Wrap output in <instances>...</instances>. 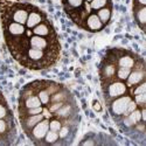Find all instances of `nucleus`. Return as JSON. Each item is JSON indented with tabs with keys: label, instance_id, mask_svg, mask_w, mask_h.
<instances>
[{
	"label": "nucleus",
	"instance_id": "nucleus-1",
	"mask_svg": "<svg viewBox=\"0 0 146 146\" xmlns=\"http://www.w3.org/2000/svg\"><path fill=\"white\" fill-rule=\"evenodd\" d=\"M58 56L60 53L35 49V48L29 47L25 56L19 62L29 69H44L53 66L58 60Z\"/></svg>",
	"mask_w": 146,
	"mask_h": 146
},
{
	"label": "nucleus",
	"instance_id": "nucleus-2",
	"mask_svg": "<svg viewBox=\"0 0 146 146\" xmlns=\"http://www.w3.org/2000/svg\"><path fill=\"white\" fill-rule=\"evenodd\" d=\"M34 6L29 4H13L7 0H0L3 23L14 21L21 25H26L29 12Z\"/></svg>",
	"mask_w": 146,
	"mask_h": 146
},
{
	"label": "nucleus",
	"instance_id": "nucleus-3",
	"mask_svg": "<svg viewBox=\"0 0 146 146\" xmlns=\"http://www.w3.org/2000/svg\"><path fill=\"white\" fill-rule=\"evenodd\" d=\"M33 35L32 31H26L23 35L19 36H5L6 44L9 52L17 61H20L29 48V38Z\"/></svg>",
	"mask_w": 146,
	"mask_h": 146
},
{
	"label": "nucleus",
	"instance_id": "nucleus-4",
	"mask_svg": "<svg viewBox=\"0 0 146 146\" xmlns=\"http://www.w3.org/2000/svg\"><path fill=\"white\" fill-rule=\"evenodd\" d=\"M102 87H103V92L105 96V101H108L109 103L112 100L117 98V97L125 95L129 89L126 83H124L123 81H119V80H113L106 84H102Z\"/></svg>",
	"mask_w": 146,
	"mask_h": 146
},
{
	"label": "nucleus",
	"instance_id": "nucleus-5",
	"mask_svg": "<svg viewBox=\"0 0 146 146\" xmlns=\"http://www.w3.org/2000/svg\"><path fill=\"white\" fill-rule=\"evenodd\" d=\"M132 101L131 96L129 95H123L120 97H117V98L112 100L110 102V111L113 116H123L126 108L129 105V103Z\"/></svg>",
	"mask_w": 146,
	"mask_h": 146
},
{
	"label": "nucleus",
	"instance_id": "nucleus-6",
	"mask_svg": "<svg viewBox=\"0 0 146 146\" xmlns=\"http://www.w3.org/2000/svg\"><path fill=\"white\" fill-rule=\"evenodd\" d=\"M49 130V119L43 118L41 121H39L27 135L35 141V143H40L41 140H43L46 133Z\"/></svg>",
	"mask_w": 146,
	"mask_h": 146
},
{
	"label": "nucleus",
	"instance_id": "nucleus-7",
	"mask_svg": "<svg viewBox=\"0 0 146 146\" xmlns=\"http://www.w3.org/2000/svg\"><path fill=\"white\" fill-rule=\"evenodd\" d=\"M116 70H117V64L110 60H106V62H103L101 70H100V76L102 84H106L116 80Z\"/></svg>",
	"mask_w": 146,
	"mask_h": 146
},
{
	"label": "nucleus",
	"instance_id": "nucleus-8",
	"mask_svg": "<svg viewBox=\"0 0 146 146\" xmlns=\"http://www.w3.org/2000/svg\"><path fill=\"white\" fill-rule=\"evenodd\" d=\"M133 68H135V70L131 69L130 75L126 78V86H127V88L135 87V86H137L138 83H140L141 81L145 80V68H144V62H143V61H140L139 64L136 63V66Z\"/></svg>",
	"mask_w": 146,
	"mask_h": 146
},
{
	"label": "nucleus",
	"instance_id": "nucleus-9",
	"mask_svg": "<svg viewBox=\"0 0 146 146\" xmlns=\"http://www.w3.org/2000/svg\"><path fill=\"white\" fill-rule=\"evenodd\" d=\"M46 19H47V17H46V14L43 13V12L34 6L32 8V11L29 12V14H28V18H27V21H26V27L28 29H33L35 26H38L39 23H41Z\"/></svg>",
	"mask_w": 146,
	"mask_h": 146
},
{
	"label": "nucleus",
	"instance_id": "nucleus-10",
	"mask_svg": "<svg viewBox=\"0 0 146 146\" xmlns=\"http://www.w3.org/2000/svg\"><path fill=\"white\" fill-rule=\"evenodd\" d=\"M82 28L87 29L89 32H98V31H102L104 28V25L100 20V18L97 17L96 13H89L83 22Z\"/></svg>",
	"mask_w": 146,
	"mask_h": 146
},
{
	"label": "nucleus",
	"instance_id": "nucleus-11",
	"mask_svg": "<svg viewBox=\"0 0 146 146\" xmlns=\"http://www.w3.org/2000/svg\"><path fill=\"white\" fill-rule=\"evenodd\" d=\"M3 27H4V35L5 36L23 35L27 31L25 25H21V23H18V22H14V21L3 23Z\"/></svg>",
	"mask_w": 146,
	"mask_h": 146
},
{
	"label": "nucleus",
	"instance_id": "nucleus-12",
	"mask_svg": "<svg viewBox=\"0 0 146 146\" xmlns=\"http://www.w3.org/2000/svg\"><path fill=\"white\" fill-rule=\"evenodd\" d=\"M32 33H33V35H39V36H43V38H48V36H52V35L56 34L52 22L48 19H46L44 21L39 23L38 26H35L32 29Z\"/></svg>",
	"mask_w": 146,
	"mask_h": 146
},
{
	"label": "nucleus",
	"instance_id": "nucleus-13",
	"mask_svg": "<svg viewBox=\"0 0 146 146\" xmlns=\"http://www.w3.org/2000/svg\"><path fill=\"white\" fill-rule=\"evenodd\" d=\"M43 115L39 113V115H33V116H25V117H20V121H21V125L25 130L26 133H28L36 124L41 121L43 119Z\"/></svg>",
	"mask_w": 146,
	"mask_h": 146
},
{
	"label": "nucleus",
	"instance_id": "nucleus-14",
	"mask_svg": "<svg viewBox=\"0 0 146 146\" xmlns=\"http://www.w3.org/2000/svg\"><path fill=\"white\" fill-rule=\"evenodd\" d=\"M41 101L36 94H32L28 96H21L20 100V109H29L41 106Z\"/></svg>",
	"mask_w": 146,
	"mask_h": 146
},
{
	"label": "nucleus",
	"instance_id": "nucleus-15",
	"mask_svg": "<svg viewBox=\"0 0 146 146\" xmlns=\"http://www.w3.org/2000/svg\"><path fill=\"white\" fill-rule=\"evenodd\" d=\"M140 121H141V113H140L139 109H135V110L130 112L127 116H125V118H124V123L127 126L137 125Z\"/></svg>",
	"mask_w": 146,
	"mask_h": 146
},
{
	"label": "nucleus",
	"instance_id": "nucleus-16",
	"mask_svg": "<svg viewBox=\"0 0 146 146\" xmlns=\"http://www.w3.org/2000/svg\"><path fill=\"white\" fill-rule=\"evenodd\" d=\"M135 18L136 21L139 25V27L144 31L145 28V22H146V6H139V7H135Z\"/></svg>",
	"mask_w": 146,
	"mask_h": 146
},
{
	"label": "nucleus",
	"instance_id": "nucleus-17",
	"mask_svg": "<svg viewBox=\"0 0 146 146\" xmlns=\"http://www.w3.org/2000/svg\"><path fill=\"white\" fill-rule=\"evenodd\" d=\"M13 121H12V116L6 118H0V137H4L11 132L13 129Z\"/></svg>",
	"mask_w": 146,
	"mask_h": 146
},
{
	"label": "nucleus",
	"instance_id": "nucleus-18",
	"mask_svg": "<svg viewBox=\"0 0 146 146\" xmlns=\"http://www.w3.org/2000/svg\"><path fill=\"white\" fill-rule=\"evenodd\" d=\"M96 14H97V17L100 18V20L102 21L103 25L105 26L106 23L110 21V19H111V14H112V7H111V5L105 6V7L101 8V9H98Z\"/></svg>",
	"mask_w": 146,
	"mask_h": 146
},
{
	"label": "nucleus",
	"instance_id": "nucleus-19",
	"mask_svg": "<svg viewBox=\"0 0 146 146\" xmlns=\"http://www.w3.org/2000/svg\"><path fill=\"white\" fill-rule=\"evenodd\" d=\"M62 4H63L66 12H68L71 9L82 7L84 4V0H62Z\"/></svg>",
	"mask_w": 146,
	"mask_h": 146
},
{
	"label": "nucleus",
	"instance_id": "nucleus-20",
	"mask_svg": "<svg viewBox=\"0 0 146 146\" xmlns=\"http://www.w3.org/2000/svg\"><path fill=\"white\" fill-rule=\"evenodd\" d=\"M42 111H43L42 106H38V108H29V109H19L20 117L33 116V115H39V113H42Z\"/></svg>",
	"mask_w": 146,
	"mask_h": 146
},
{
	"label": "nucleus",
	"instance_id": "nucleus-21",
	"mask_svg": "<svg viewBox=\"0 0 146 146\" xmlns=\"http://www.w3.org/2000/svg\"><path fill=\"white\" fill-rule=\"evenodd\" d=\"M109 5H111V0H92V1L89 3L91 11H98Z\"/></svg>",
	"mask_w": 146,
	"mask_h": 146
},
{
	"label": "nucleus",
	"instance_id": "nucleus-22",
	"mask_svg": "<svg viewBox=\"0 0 146 146\" xmlns=\"http://www.w3.org/2000/svg\"><path fill=\"white\" fill-rule=\"evenodd\" d=\"M131 72V69L130 68H124V67H117V70H116V80H119V81H126V78L129 77Z\"/></svg>",
	"mask_w": 146,
	"mask_h": 146
},
{
	"label": "nucleus",
	"instance_id": "nucleus-23",
	"mask_svg": "<svg viewBox=\"0 0 146 146\" xmlns=\"http://www.w3.org/2000/svg\"><path fill=\"white\" fill-rule=\"evenodd\" d=\"M70 112H71V106H70L69 104H63V105L61 106L58 110L55 112V115H56V117H58V118H67V117H69Z\"/></svg>",
	"mask_w": 146,
	"mask_h": 146
},
{
	"label": "nucleus",
	"instance_id": "nucleus-24",
	"mask_svg": "<svg viewBox=\"0 0 146 146\" xmlns=\"http://www.w3.org/2000/svg\"><path fill=\"white\" fill-rule=\"evenodd\" d=\"M58 138H60V136H58L57 132L52 131V130H48V132L46 133L43 140H44V143H47V144H54V143H56V141L58 140Z\"/></svg>",
	"mask_w": 146,
	"mask_h": 146
},
{
	"label": "nucleus",
	"instance_id": "nucleus-25",
	"mask_svg": "<svg viewBox=\"0 0 146 146\" xmlns=\"http://www.w3.org/2000/svg\"><path fill=\"white\" fill-rule=\"evenodd\" d=\"M8 116H12L11 111H9V109H8L5 100H1L0 101V118H6Z\"/></svg>",
	"mask_w": 146,
	"mask_h": 146
},
{
	"label": "nucleus",
	"instance_id": "nucleus-26",
	"mask_svg": "<svg viewBox=\"0 0 146 146\" xmlns=\"http://www.w3.org/2000/svg\"><path fill=\"white\" fill-rule=\"evenodd\" d=\"M61 127H62V123H61V120L58 118H53L49 120V130L58 132Z\"/></svg>",
	"mask_w": 146,
	"mask_h": 146
},
{
	"label": "nucleus",
	"instance_id": "nucleus-27",
	"mask_svg": "<svg viewBox=\"0 0 146 146\" xmlns=\"http://www.w3.org/2000/svg\"><path fill=\"white\" fill-rule=\"evenodd\" d=\"M145 90H146V83L144 80L140 83H138L137 86H135V88L131 90V92H132V95H138V94H144Z\"/></svg>",
	"mask_w": 146,
	"mask_h": 146
},
{
	"label": "nucleus",
	"instance_id": "nucleus-28",
	"mask_svg": "<svg viewBox=\"0 0 146 146\" xmlns=\"http://www.w3.org/2000/svg\"><path fill=\"white\" fill-rule=\"evenodd\" d=\"M135 103L137 104V106H145V103H146V96H145V92L144 94H138V95H135Z\"/></svg>",
	"mask_w": 146,
	"mask_h": 146
},
{
	"label": "nucleus",
	"instance_id": "nucleus-29",
	"mask_svg": "<svg viewBox=\"0 0 146 146\" xmlns=\"http://www.w3.org/2000/svg\"><path fill=\"white\" fill-rule=\"evenodd\" d=\"M58 132H60V135H58L60 138H64V137L68 135V133H69V127H67V126H62Z\"/></svg>",
	"mask_w": 146,
	"mask_h": 146
},
{
	"label": "nucleus",
	"instance_id": "nucleus-30",
	"mask_svg": "<svg viewBox=\"0 0 146 146\" xmlns=\"http://www.w3.org/2000/svg\"><path fill=\"white\" fill-rule=\"evenodd\" d=\"M133 3H135V7H139L146 5V0H133Z\"/></svg>",
	"mask_w": 146,
	"mask_h": 146
},
{
	"label": "nucleus",
	"instance_id": "nucleus-31",
	"mask_svg": "<svg viewBox=\"0 0 146 146\" xmlns=\"http://www.w3.org/2000/svg\"><path fill=\"white\" fill-rule=\"evenodd\" d=\"M95 109H96L97 111H100V110H101V106L98 105V103H95Z\"/></svg>",
	"mask_w": 146,
	"mask_h": 146
},
{
	"label": "nucleus",
	"instance_id": "nucleus-32",
	"mask_svg": "<svg viewBox=\"0 0 146 146\" xmlns=\"http://www.w3.org/2000/svg\"><path fill=\"white\" fill-rule=\"evenodd\" d=\"M1 100H4V97H3V95H1V92H0V101Z\"/></svg>",
	"mask_w": 146,
	"mask_h": 146
},
{
	"label": "nucleus",
	"instance_id": "nucleus-33",
	"mask_svg": "<svg viewBox=\"0 0 146 146\" xmlns=\"http://www.w3.org/2000/svg\"><path fill=\"white\" fill-rule=\"evenodd\" d=\"M84 1H86V3H88V4H89L90 1H92V0H84Z\"/></svg>",
	"mask_w": 146,
	"mask_h": 146
}]
</instances>
